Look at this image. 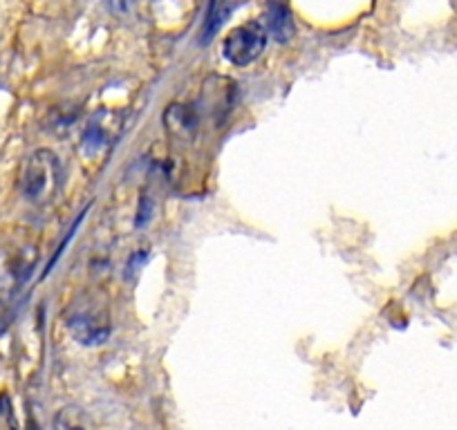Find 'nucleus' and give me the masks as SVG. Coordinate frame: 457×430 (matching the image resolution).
Returning <instances> with one entry per match:
<instances>
[{
  "mask_svg": "<svg viewBox=\"0 0 457 430\" xmlns=\"http://www.w3.org/2000/svg\"><path fill=\"white\" fill-rule=\"evenodd\" d=\"M124 130V115L120 111H99L87 121L81 137V148L86 155L104 151L120 139Z\"/></svg>",
  "mask_w": 457,
  "mask_h": 430,
  "instance_id": "20e7f679",
  "label": "nucleus"
},
{
  "mask_svg": "<svg viewBox=\"0 0 457 430\" xmlns=\"http://www.w3.org/2000/svg\"><path fill=\"white\" fill-rule=\"evenodd\" d=\"M19 186L25 200L32 204H50L63 188V164H61L59 155L47 148L34 151L25 160Z\"/></svg>",
  "mask_w": 457,
  "mask_h": 430,
  "instance_id": "f257e3e1",
  "label": "nucleus"
},
{
  "mask_svg": "<svg viewBox=\"0 0 457 430\" xmlns=\"http://www.w3.org/2000/svg\"><path fill=\"white\" fill-rule=\"evenodd\" d=\"M267 28L261 23H245L240 28L231 29L222 43L224 59L231 65H252L253 61L261 59L267 47Z\"/></svg>",
  "mask_w": 457,
  "mask_h": 430,
  "instance_id": "f03ea898",
  "label": "nucleus"
},
{
  "mask_svg": "<svg viewBox=\"0 0 457 430\" xmlns=\"http://www.w3.org/2000/svg\"><path fill=\"white\" fill-rule=\"evenodd\" d=\"M68 327L77 343L81 345H101L110 336L108 314L101 307H95L92 302L81 307H74L72 314L68 316Z\"/></svg>",
  "mask_w": 457,
  "mask_h": 430,
  "instance_id": "7ed1b4c3",
  "label": "nucleus"
},
{
  "mask_svg": "<svg viewBox=\"0 0 457 430\" xmlns=\"http://www.w3.org/2000/svg\"><path fill=\"white\" fill-rule=\"evenodd\" d=\"M267 32L274 34L278 41H289L292 38L294 23L283 3H274V0L270 3V10H267Z\"/></svg>",
  "mask_w": 457,
  "mask_h": 430,
  "instance_id": "423d86ee",
  "label": "nucleus"
},
{
  "mask_svg": "<svg viewBox=\"0 0 457 430\" xmlns=\"http://www.w3.org/2000/svg\"><path fill=\"white\" fill-rule=\"evenodd\" d=\"M105 3H108V7L112 12H126L130 5V0H105Z\"/></svg>",
  "mask_w": 457,
  "mask_h": 430,
  "instance_id": "0eeeda50",
  "label": "nucleus"
},
{
  "mask_svg": "<svg viewBox=\"0 0 457 430\" xmlns=\"http://www.w3.org/2000/svg\"><path fill=\"white\" fill-rule=\"evenodd\" d=\"M164 124L169 133L175 135V137H191L193 130H195V115L187 105L170 103L164 115Z\"/></svg>",
  "mask_w": 457,
  "mask_h": 430,
  "instance_id": "39448f33",
  "label": "nucleus"
}]
</instances>
